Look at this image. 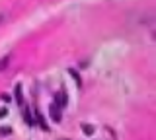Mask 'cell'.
Listing matches in <instances>:
<instances>
[{
    "instance_id": "cell-1",
    "label": "cell",
    "mask_w": 156,
    "mask_h": 140,
    "mask_svg": "<svg viewBox=\"0 0 156 140\" xmlns=\"http://www.w3.org/2000/svg\"><path fill=\"white\" fill-rule=\"evenodd\" d=\"M66 103H68L66 94H65V91H57V94H55V105L58 109H62V107H66Z\"/></svg>"
},
{
    "instance_id": "cell-2",
    "label": "cell",
    "mask_w": 156,
    "mask_h": 140,
    "mask_svg": "<svg viewBox=\"0 0 156 140\" xmlns=\"http://www.w3.org/2000/svg\"><path fill=\"white\" fill-rule=\"evenodd\" d=\"M49 113H51V119L55 121V123H61V117H62V115H61V109H58L55 103L49 107Z\"/></svg>"
},
{
    "instance_id": "cell-3",
    "label": "cell",
    "mask_w": 156,
    "mask_h": 140,
    "mask_svg": "<svg viewBox=\"0 0 156 140\" xmlns=\"http://www.w3.org/2000/svg\"><path fill=\"white\" fill-rule=\"evenodd\" d=\"M35 121L39 123V127H41L43 130H49L47 123H45V117H43V115H41V111H35Z\"/></svg>"
},
{
    "instance_id": "cell-4",
    "label": "cell",
    "mask_w": 156,
    "mask_h": 140,
    "mask_svg": "<svg viewBox=\"0 0 156 140\" xmlns=\"http://www.w3.org/2000/svg\"><path fill=\"white\" fill-rule=\"evenodd\" d=\"M14 95H16V101L20 105H23V94H22V84H16V90H14Z\"/></svg>"
},
{
    "instance_id": "cell-5",
    "label": "cell",
    "mask_w": 156,
    "mask_h": 140,
    "mask_svg": "<svg viewBox=\"0 0 156 140\" xmlns=\"http://www.w3.org/2000/svg\"><path fill=\"white\" fill-rule=\"evenodd\" d=\"M82 130H84V134H88V136H92V134L96 132V128L92 127V125H88V123H82Z\"/></svg>"
},
{
    "instance_id": "cell-6",
    "label": "cell",
    "mask_w": 156,
    "mask_h": 140,
    "mask_svg": "<svg viewBox=\"0 0 156 140\" xmlns=\"http://www.w3.org/2000/svg\"><path fill=\"white\" fill-rule=\"evenodd\" d=\"M10 64V55H4L2 59H0V72H4L6 70V66Z\"/></svg>"
},
{
    "instance_id": "cell-7",
    "label": "cell",
    "mask_w": 156,
    "mask_h": 140,
    "mask_svg": "<svg viewBox=\"0 0 156 140\" xmlns=\"http://www.w3.org/2000/svg\"><path fill=\"white\" fill-rule=\"evenodd\" d=\"M68 74H70V76H72V78H74V80H76V84H78V86H80V84H82V80H80V74H78V72H76L74 68H68Z\"/></svg>"
},
{
    "instance_id": "cell-8",
    "label": "cell",
    "mask_w": 156,
    "mask_h": 140,
    "mask_svg": "<svg viewBox=\"0 0 156 140\" xmlns=\"http://www.w3.org/2000/svg\"><path fill=\"white\" fill-rule=\"evenodd\" d=\"M23 115H26V123H27V125H33V123H35V119L31 117V113H29V109H26V111H23Z\"/></svg>"
},
{
    "instance_id": "cell-9",
    "label": "cell",
    "mask_w": 156,
    "mask_h": 140,
    "mask_svg": "<svg viewBox=\"0 0 156 140\" xmlns=\"http://www.w3.org/2000/svg\"><path fill=\"white\" fill-rule=\"evenodd\" d=\"M10 132H12V128H10V127H2V128H0V136H8Z\"/></svg>"
},
{
    "instance_id": "cell-10",
    "label": "cell",
    "mask_w": 156,
    "mask_h": 140,
    "mask_svg": "<svg viewBox=\"0 0 156 140\" xmlns=\"http://www.w3.org/2000/svg\"><path fill=\"white\" fill-rule=\"evenodd\" d=\"M6 115H8V109H0V119H4V117H6Z\"/></svg>"
}]
</instances>
